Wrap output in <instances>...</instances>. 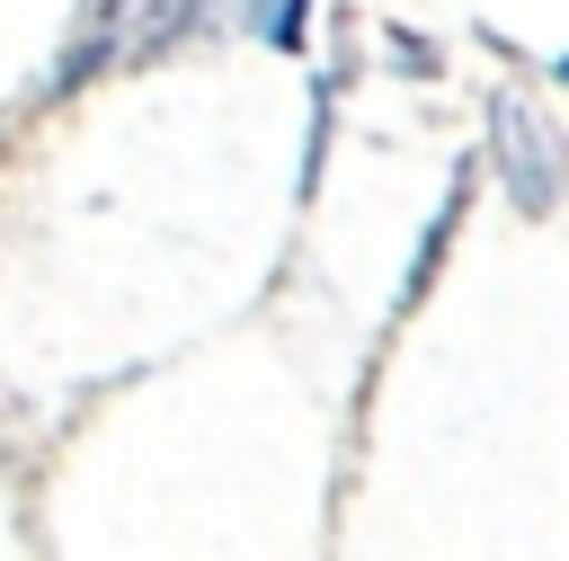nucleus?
<instances>
[{
    "mask_svg": "<svg viewBox=\"0 0 569 561\" xmlns=\"http://www.w3.org/2000/svg\"><path fill=\"white\" fill-rule=\"evenodd\" d=\"M489 160H498V178H507V196H516L525 214H551V205L569 196V142H560V125H551L542 107H525L516 89L489 98Z\"/></svg>",
    "mask_w": 569,
    "mask_h": 561,
    "instance_id": "1",
    "label": "nucleus"
},
{
    "mask_svg": "<svg viewBox=\"0 0 569 561\" xmlns=\"http://www.w3.org/2000/svg\"><path fill=\"white\" fill-rule=\"evenodd\" d=\"M187 27H196V0H151V9L124 27V45H133V53H160V45H178Z\"/></svg>",
    "mask_w": 569,
    "mask_h": 561,
    "instance_id": "2",
    "label": "nucleus"
},
{
    "mask_svg": "<svg viewBox=\"0 0 569 561\" xmlns=\"http://www.w3.org/2000/svg\"><path fill=\"white\" fill-rule=\"evenodd\" d=\"M249 27H267V45H302V0H249Z\"/></svg>",
    "mask_w": 569,
    "mask_h": 561,
    "instance_id": "3",
    "label": "nucleus"
}]
</instances>
